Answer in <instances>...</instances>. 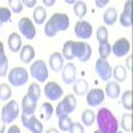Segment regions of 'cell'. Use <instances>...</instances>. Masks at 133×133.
I'll list each match as a JSON object with an SVG mask.
<instances>
[{"instance_id": "1", "label": "cell", "mask_w": 133, "mask_h": 133, "mask_svg": "<svg viewBox=\"0 0 133 133\" xmlns=\"http://www.w3.org/2000/svg\"><path fill=\"white\" fill-rule=\"evenodd\" d=\"M97 129L101 133H116L118 132V121L113 112L108 108H100L96 115Z\"/></svg>"}, {"instance_id": "2", "label": "cell", "mask_w": 133, "mask_h": 133, "mask_svg": "<svg viewBox=\"0 0 133 133\" xmlns=\"http://www.w3.org/2000/svg\"><path fill=\"white\" fill-rule=\"evenodd\" d=\"M69 27V17L66 14H61V12H56L53 14L49 20L45 23L44 27V33L48 37H55L57 32L61 31H66Z\"/></svg>"}, {"instance_id": "3", "label": "cell", "mask_w": 133, "mask_h": 133, "mask_svg": "<svg viewBox=\"0 0 133 133\" xmlns=\"http://www.w3.org/2000/svg\"><path fill=\"white\" fill-rule=\"evenodd\" d=\"M29 75L37 83H45L48 80V76H49L47 63L44 61V60H35V61L31 64Z\"/></svg>"}, {"instance_id": "4", "label": "cell", "mask_w": 133, "mask_h": 133, "mask_svg": "<svg viewBox=\"0 0 133 133\" xmlns=\"http://www.w3.org/2000/svg\"><path fill=\"white\" fill-rule=\"evenodd\" d=\"M8 81L12 87H23L28 83L29 72L23 66H15L8 72Z\"/></svg>"}, {"instance_id": "5", "label": "cell", "mask_w": 133, "mask_h": 133, "mask_svg": "<svg viewBox=\"0 0 133 133\" xmlns=\"http://www.w3.org/2000/svg\"><path fill=\"white\" fill-rule=\"evenodd\" d=\"M19 104L15 100H11L8 101L3 108H2V113H0V118L3 120V123L5 124H11L19 116Z\"/></svg>"}, {"instance_id": "6", "label": "cell", "mask_w": 133, "mask_h": 133, "mask_svg": "<svg viewBox=\"0 0 133 133\" xmlns=\"http://www.w3.org/2000/svg\"><path fill=\"white\" fill-rule=\"evenodd\" d=\"M73 56L79 59L81 63H87L92 56V48L85 41H75L73 43Z\"/></svg>"}, {"instance_id": "7", "label": "cell", "mask_w": 133, "mask_h": 133, "mask_svg": "<svg viewBox=\"0 0 133 133\" xmlns=\"http://www.w3.org/2000/svg\"><path fill=\"white\" fill-rule=\"evenodd\" d=\"M95 72L100 77V80L103 81H109L112 77V66H110L109 61L105 59H97L95 64Z\"/></svg>"}, {"instance_id": "8", "label": "cell", "mask_w": 133, "mask_h": 133, "mask_svg": "<svg viewBox=\"0 0 133 133\" xmlns=\"http://www.w3.org/2000/svg\"><path fill=\"white\" fill-rule=\"evenodd\" d=\"M17 28L21 35L28 40H33L36 37V27L29 17H21L17 23Z\"/></svg>"}, {"instance_id": "9", "label": "cell", "mask_w": 133, "mask_h": 133, "mask_svg": "<svg viewBox=\"0 0 133 133\" xmlns=\"http://www.w3.org/2000/svg\"><path fill=\"white\" fill-rule=\"evenodd\" d=\"M110 49L116 57H125L130 53V43L125 37H120L115 41L113 45H110Z\"/></svg>"}, {"instance_id": "10", "label": "cell", "mask_w": 133, "mask_h": 133, "mask_svg": "<svg viewBox=\"0 0 133 133\" xmlns=\"http://www.w3.org/2000/svg\"><path fill=\"white\" fill-rule=\"evenodd\" d=\"M93 33L92 24L87 20H79L75 24V35L76 37H79L81 40H88Z\"/></svg>"}, {"instance_id": "11", "label": "cell", "mask_w": 133, "mask_h": 133, "mask_svg": "<svg viewBox=\"0 0 133 133\" xmlns=\"http://www.w3.org/2000/svg\"><path fill=\"white\" fill-rule=\"evenodd\" d=\"M44 95L47 96L48 100L51 101H59V100L63 97L64 92H63V88L55 81H48L44 87Z\"/></svg>"}, {"instance_id": "12", "label": "cell", "mask_w": 133, "mask_h": 133, "mask_svg": "<svg viewBox=\"0 0 133 133\" xmlns=\"http://www.w3.org/2000/svg\"><path fill=\"white\" fill-rule=\"evenodd\" d=\"M85 96H87V104L89 107H98L105 98L104 89H100V88H95V89L88 91Z\"/></svg>"}, {"instance_id": "13", "label": "cell", "mask_w": 133, "mask_h": 133, "mask_svg": "<svg viewBox=\"0 0 133 133\" xmlns=\"http://www.w3.org/2000/svg\"><path fill=\"white\" fill-rule=\"evenodd\" d=\"M118 21H120V24L123 27H125V28H130L132 27L133 19H132V2L130 0L125 2L123 12H121V15L118 16Z\"/></svg>"}, {"instance_id": "14", "label": "cell", "mask_w": 133, "mask_h": 133, "mask_svg": "<svg viewBox=\"0 0 133 133\" xmlns=\"http://www.w3.org/2000/svg\"><path fill=\"white\" fill-rule=\"evenodd\" d=\"M36 108H37V103L31 100L27 95L21 98V115L33 116L36 112Z\"/></svg>"}, {"instance_id": "15", "label": "cell", "mask_w": 133, "mask_h": 133, "mask_svg": "<svg viewBox=\"0 0 133 133\" xmlns=\"http://www.w3.org/2000/svg\"><path fill=\"white\" fill-rule=\"evenodd\" d=\"M61 77H63V81L65 84H73L75 80H76V66H75V64H72V63L65 64L63 66Z\"/></svg>"}, {"instance_id": "16", "label": "cell", "mask_w": 133, "mask_h": 133, "mask_svg": "<svg viewBox=\"0 0 133 133\" xmlns=\"http://www.w3.org/2000/svg\"><path fill=\"white\" fill-rule=\"evenodd\" d=\"M60 104H61V107L64 109L65 115L69 116L72 112H75V109L77 108V100H76L75 95H66L60 101Z\"/></svg>"}, {"instance_id": "17", "label": "cell", "mask_w": 133, "mask_h": 133, "mask_svg": "<svg viewBox=\"0 0 133 133\" xmlns=\"http://www.w3.org/2000/svg\"><path fill=\"white\" fill-rule=\"evenodd\" d=\"M49 68L53 71V72H59L63 69V66H64V59L61 56V53L59 52H53L51 56H49Z\"/></svg>"}, {"instance_id": "18", "label": "cell", "mask_w": 133, "mask_h": 133, "mask_svg": "<svg viewBox=\"0 0 133 133\" xmlns=\"http://www.w3.org/2000/svg\"><path fill=\"white\" fill-rule=\"evenodd\" d=\"M33 59H35V48L29 44L23 45L20 49V60L24 64H32Z\"/></svg>"}, {"instance_id": "19", "label": "cell", "mask_w": 133, "mask_h": 133, "mask_svg": "<svg viewBox=\"0 0 133 133\" xmlns=\"http://www.w3.org/2000/svg\"><path fill=\"white\" fill-rule=\"evenodd\" d=\"M104 93L109 98H113V100L118 98L120 95H121V88H120L118 83H116V81H108L105 89H104Z\"/></svg>"}, {"instance_id": "20", "label": "cell", "mask_w": 133, "mask_h": 133, "mask_svg": "<svg viewBox=\"0 0 133 133\" xmlns=\"http://www.w3.org/2000/svg\"><path fill=\"white\" fill-rule=\"evenodd\" d=\"M8 48L14 53L20 52V49H21V36L17 32H12L8 36Z\"/></svg>"}, {"instance_id": "21", "label": "cell", "mask_w": 133, "mask_h": 133, "mask_svg": "<svg viewBox=\"0 0 133 133\" xmlns=\"http://www.w3.org/2000/svg\"><path fill=\"white\" fill-rule=\"evenodd\" d=\"M117 17H118L117 9H116V8H113V7L107 8V11H105L104 15H103V20H104L105 25H108V27L113 25V24L116 23V21H117Z\"/></svg>"}, {"instance_id": "22", "label": "cell", "mask_w": 133, "mask_h": 133, "mask_svg": "<svg viewBox=\"0 0 133 133\" xmlns=\"http://www.w3.org/2000/svg\"><path fill=\"white\" fill-rule=\"evenodd\" d=\"M89 91V87H88V81L84 79H79L73 83V92L76 96H85Z\"/></svg>"}, {"instance_id": "23", "label": "cell", "mask_w": 133, "mask_h": 133, "mask_svg": "<svg viewBox=\"0 0 133 133\" xmlns=\"http://www.w3.org/2000/svg\"><path fill=\"white\" fill-rule=\"evenodd\" d=\"M27 129L31 130L32 133H43L44 130V127H43V123H40V120L33 115L28 118V124H27Z\"/></svg>"}, {"instance_id": "24", "label": "cell", "mask_w": 133, "mask_h": 133, "mask_svg": "<svg viewBox=\"0 0 133 133\" xmlns=\"http://www.w3.org/2000/svg\"><path fill=\"white\" fill-rule=\"evenodd\" d=\"M32 19H33V21H35L36 24H39V25L44 24V23H45V20H47V11H45V8L41 7V5L36 7L35 9H33Z\"/></svg>"}, {"instance_id": "25", "label": "cell", "mask_w": 133, "mask_h": 133, "mask_svg": "<svg viewBox=\"0 0 133 133\" xmlns=\"http://www.w3.org/2000/svg\"><path fill=\"white\" fill-rule=\"evenodd\" d=\"M112 77L116 80V83L125 81V79H127V68L121 64L116 65L115 68H112Z\"/></svg>"}, {"instance_id": "26", "label": "cell", "mask_w": 133, "mask_h": 133, "mask_svg": "<svg viewBox=\"0 0 133 133\" xmlns=\"http://www.w3.org/2000/svg\"><path fill=\"white\" fill-rule=\"evenodd\" d=\"M40 95H41V88L39 85V83H32L29 84L28 87V91H27V96L33 100V101H39V98H40Z\"/></svg>"}, {"instance_id": "27", "label": "cell", "mask_w": 133, "mask_h": 133, "mask_svg": "<svg viewBox=\"0 0 133 133\" xmlns=\"http://www.w3.org/2000/svg\"><path fill=\"white\" fill-rule=\"evenodd\" d=\"M95 118H96V113L93 112L92 109H84L83 113H81V123L85 127H91L95 123Z\"/></svg>"}, {"instance_id": "28", "label": "cell", "mask_w": 133, "mask_h": 133, "mask_svg": "<svg viewBox=\"0 0 133 133\" xmlns=\"http://www.w3.org/2000/svg\"><path fill=\"white\" fill-rule=\"evenodd\" d=\"M73 40H68V41H65L64 43V45H63V49H61V56L63 59L65 60H72L75 59L73 56Z\"/></svg>"}, {"instance_id": "29", "label": "cell", "mask_w": 133, "mask_h": 133, "mask_svg": "<svg viewBox=\"0 0 133 133\" xmlns=\"http://www.w3.org/2000/svg\"><path fill=\"white\" fill-rule=\"evenodd\" d=\"M53 107H52V104L51 103H44L41 107H40V117L43 118V120H49L52 116H53Z\"/></svg>"}, {"instance_id": "30", "label": "cell", "mask_w": 133, "mask_h": 133, "mask_svg": "<svg viewBox=\"0 0 133 133\" xmlns=\"http://www.w3.org/2000/svg\"><path fill=\"white\" fill-rule=\"evenodd\" d=\"M73 12H75V15L79 17L80 20H83V17L87 14V4L84 2H81V0L75 2V4H73Z\"/></svg>"}, {"instance_id": "31", "label": "cell", "mask_w": 133, "mask_h": 133, "mask_svg": "<svg viewBox=\"0 0 133 133\" xmlns=\"http://www.w3.org/2000/svg\"><path fill=\"white\" fill-rule=\"evenodd\" d=\"M121 125V128L124 129V132H132V113L130 112H127L123 115V117H121V123L118 124Z\"/></svg>"}, {"instance_id": "32", "label": "cell", "mask_w": 133, "mask_h": 133, "mask_svg": "<svg viewBox=\"0 0 133 133\" xmlns=\"http://www.w3.org/2000/svg\"><path fill=\"white\" fill-rule=\"evenodd\" d=\"M110 53H112V49H110L109 41L100 43V44H98V55H100V59H105V60H107Z\"/></svg>"}, {"instance_id": "33", "label": "cell", "mask_w": 133, "mask_h": 133, "mask_svg": "<svg viewBox=\"0 0 133 133\" xmlns=\"http://www.w3.org/2000/svg\"><path fill=\"white\" fill-rule=\"evenodd\" d=\"M121 105L124 107V109L127 110H132V91L128 89L123 93V96H121Z\"/></svg>"}, {"instance_id": "34", "label": "cell", "mask_w": 133, "mask_h": 133, "mask_svg": "<svg viewBox=\"0 0 133 133\" xmlns=\"http://www.w3.org/2000/svg\"><path fill=\"white\" fill-rule=\"evenodd\" d=\"M12 96V89H11V87L5 83L0 84V100L2 101H7V100L11 98Z\"/></svg>"}, {"instance_id": "35", "label": "cell", "mask_w": 133, "mask_h": 133, "mask_svg": "<svg viewBox=\"0 0 133 133\" xmlns=\"http://www.w3.org/2000/svg\"><path fill=\"white\" fill-rule=\"evenodd\" d=\"M72 123H73V121L71 120L69 116H63V117H59V123H57V125H59V129H60V130H63V132H68L69 128H71V125H72Z\"/></svg>"}, {"instance_id": "36", "label": "cell", "mask_w": 133, "mask_h": 133, "mask_svg": "<svg viewBox=\"0 0 133 133\" xmlns=\"http://www.w3.org/2000/svg\"><path fill=\"white\" fill-rule=\"evenodd\" d=\"M8 5H9V11L14 14H20L24 8L21 0H8Z\"/></svg>"}, {"instance_id": "37", "label": "cell", "mask_w": 133, "mask_h": 133, "mask_svg": "<svg viewBox=\"0 0 133 133\" xmlns=\"http://www.w3.org/2000/svg\"><path fill=\"white\" fill-rule=\"evenodd\" d=\"M108 36H109V33H108V29H107V27H98L97 28V32H96V39H97V41H98V44L100 43H105V41H108Z\"/></svg>"}, {"instance_id": "38", "label": "cell", "mask_w": 133, "mask_h": 133, "mask_svg": "<svg viewBox=\"0 0 133 133\" xmlns=\"http://www.w3.org/2000/svg\"><path fill=\"white\" fill-rule=\"evenodd\" d=\"M11 21V11L7 7H0V23L4 24Z\"/></svg>"}, {"instance_id": "39", "label": "cell", "mask_w": 133, "mask_h": 133, "mask_svg": "<svg viewBox=\"0 0 133 133\" xmlns=\"http://www.w3.org/2000/svg\"><path fill=\"white\" fill-rule=\"evenodd\" d=\"M68 133H84V125L75 121V123H72V125H71Z\"/></svg>"}, {"instance_id": "40", "label": "cell", "mask_w": 133, "mask_h": 133, "mask_svg": "<svg viewBox=\"0 0 133 133\" xmlns=\"http://www.w3.org/2000/svg\"><path fill=\"white\" fill-rule=\"evenodd\" d=\"M8 72V59H4L3 61H0V77L7 76Z\"/></svg>"}, {"instance_id": "41", "label": "cell", "mask_w": 133, "mask_h": 133, "mask_svg": "<svg viewBox=\"0 0 133 133\" xmlns=\"http://www.w3.org/2000/svg\"><path fill=\"white\" fill-rule=\"evenodd\" d=\"M108 4H109V0H96V2H95V5L97 8H104Z\"/></svg>"}, {"instance_id": "42", "label": "cell", "mask_w": 133, "mask_h": 133, "mask_svg": "<svg viewBox=\"0 0 133 133\" xmlns=\"http://www.w3.org/2000/svg\"><path fill=\"white\" fill-rule=\"evenodd\" d=\"M21 3H23V5H25L28 8H33L36 5V0H21Z\"/></svg>"}, {"instance_id": "43", "label": "cell", "mask_w": 133, "mask_h": 133, "mask_svg": "<svg viewBox=\"0 0 133 133\" xmlns=\"http://www.w3.org/2000/svg\"><path fill=\"white\" fill-rule=\"evenodd\" d=\"M5 133H21V132H20V128H19L17 125H11V127L7 129Z\"/></svg>"}, {"instance_id": "44", "label": "cell", "mask_w": 133, "mask_h": 133, "mask_svg": "<svg viewBox=\"0 0 133 133\" xmlns=\"http://www.w3.org/2000/svg\"><path fill=\"white\" fill-rule=\"evenodd\" d=\"M4 59H7L5 56V52H4V44L0 41V61H3Z\"/></svg>"}, {"instance_id": "45", "label": "cell", "mask_w": 133, "mask_h": 133, "mask_svg": "<svg viewBox=\"0 0 133 133\" xmlns=\"http://www.w3.org/2000/svg\"><path fill=\"white\" fill-rule=\"evenodd\" d=\"M55 0H43V4L44 5H47V7H52V5H55Z\"/></svg>"}, {"instance_id": "46", "label": "cell", "mask_w": 133, "mask_h": 133, "mask_svg": "<svg viewBox=\"0 0 133 133\" xmlns=\"http://www.w3.org/2000/svg\"><path fill=\"white\" fill-rule=\"evenodd\" d=\"M127 66H128V71H132V55H129L127 59Z\"/></svg>"}, {"instance_id": "47", "label": "cell", "mask_w": 133, "mask_h": 133, "mask_svg": "<svg viewBox=\"0 0 133 133\" xmlns=\"http://www.w3.org/2000/svg\"><path fill=\"white\" fill-rule=\"evenodd\" d=\"M5 123H3V120L0 118V133H5Z\"/></svg>"}, {"instance_id": "48", "label": "cell", "mask_w": 133, "mask_h": 133, "mask_svg": "<svg viewBox=\"0 0 133 133\" xmlns=\"http://www.w3.org/2000/svg\"><path fill=\"white\" fill-rule=\"evenodd\" d=\"M45 133H60V132H59L57 129H55V128H49Z\"/></svg>"}, {"instance_id": "49", "label": "cell", "mask_w": 133, "mask_h": 133, "mask_svg": "<svg viewBox=\"0 0 133 133\" xmlns=\"http://www.w3.org/2000/svg\"><path fill=\"white\" fill-rule=\"evenodd\" d=\"M66 3L68 4H75V0H66Z\"/></svg>"}, {"instance_id": "50", "label": "cell", "mask_w": 133, "mask_h": 133, "mask_svg": "<svg viewBox=\"0 0 133 133\" xmlns=\"http://www.w3.org/2000/svg\"><path fill=\"white\" fill-rule=\"evenodd\" d=\"M93 133H101V132H100V130H98V129H97V130H95V132H93Z\"/></svg>"}, {"instance_id": "51", "label": "cell", "mask_w": 133, "mask_h": 133, "mask_svg": "<svg viewBox=\"0 0 133 133\" xmlns=\"http://www.w3.org/2000/svg\"><path fill=\"white\" fill-rule=\"evenodd\" d=\"M116 133H124V132H116Z\"/></svg>"}, {"instance_id": "52", "label": "cell", "mask_w": 133, "mask_h": 133, "mask_svg": "<svg viewBox=\"0 0 133 133\" xmlns=\"http://www.w3.org/2000/svg\"><path fill=\"white\" fill-rule=\"evenodd\" d=\"M0 28H2V23H0Z\"/></svg>"}]
</instances>
